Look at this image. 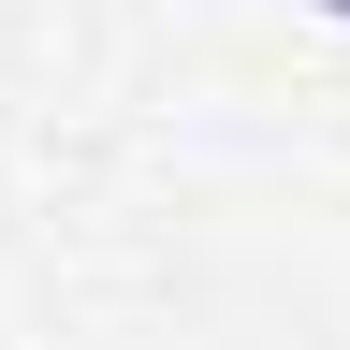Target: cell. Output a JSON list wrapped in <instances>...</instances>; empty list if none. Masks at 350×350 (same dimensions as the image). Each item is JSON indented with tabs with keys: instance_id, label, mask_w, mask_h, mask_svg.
I'll return each mask as SVG.
<instances>
[{
	"instance_id": "obj_1",
	"label": "cell",
	"mask_w": 350,
	"mask_h": 350,
	"mask_svg": "<svg viewBox=\"0 0 350 350\" xmlns=\"http://www.w3.org/2000/svg\"><path fill=\"white\" fill-rule=\"evenodd\" d=\"M306 15H321V29H350V0H306Z\"/></svg>"
}]
</instances>
